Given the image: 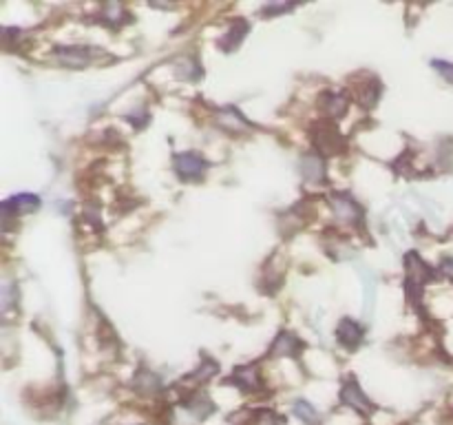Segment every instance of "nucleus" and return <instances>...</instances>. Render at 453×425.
Returning <instances> with one entry per match:
<instances>
[{
    "label": "nucleus",
    "instance_id": "13",
    "mask_svg": "<svg viewBox=\"0 0 453 425\" xmlns=\"http://www.w3.org/2000/svg\"><path fill=\"white\" fill-rule=\"evenodd\" d=\"M294 414L303 423H308V425H321V417H318L316 407H312L308 401H296L294 403Z\"/></svg>",
    "mask_w": 453,
    "mask_h": 425
},
{
    "label": "nucleus",
    "instance_id": "11",
    "mask_svg": "<svg viewBox=\"0 0 453 425\" xmlns=\"http://www.w3.org/2000/svg\"><path fill=\"white\" fill-rule=\"evenodd\" d=\"M217 122H219L228 131H237V128H246L248 126V122L239 116V111L232 109V107L222 109L219 113H217Z\"/></svg>",
    "mask_w": 453,
    "mask_h": 425
},
{
    "label": "nucleus",
    "instance_id": "14",
    "mask_svg": "<svg viewBox=\"0 0 453 425\" xmlns=\"http://www.w3.org/2000/svg\"><path fill=\"white\" fill-rule=\"evenodd\" d=\"M442 275L449 277V280H453V259H447L442 264Z\"/></svg>",
    "mask_w": 453,
    "mask_h": 425
},
{
    "label": "nucleus",
    "instance_id": "1",
    "mask_svg": "<svg viewBox=\"0 0 453 425\" xmlns=\"http://www.w3.org/2000/svg\"><path fill=\"white\" fill-rule=\"evenodd\" d=\"M405 273H407V280H405V288L411 297V304H418V297H421V292L425 288V284L433 277V273L429 270L427 264H423L421 257L416 253H409L405 257Z\"/></svg>",
    "mask_w": 453,
    "mask_h": 425
},
{
    "label": "nucleus",
    "instance_id": "5",
    "mask_svg": "<svg viewBox=\"0 0 453 425\" xmlns=\"http://www.w3.org/2000/svg\"><path fill=\"white\" fill-rule=\"evenodd\" d=\"M332 206H334V212L349 224H358L363 220L361 206L351 198H347V195H337V198H332Z\"/></svg>",
    "mask_w": 453,
    "mask_h": 425
},
{
    "label": "nucleus",
    "instance_id": "2",
    "mask_svg": "<svg viewBox=\"0 0 453 425\" xmlns=\"http://www.w3.org/2000/svg\"><path fill=\"white\" fill-rule=\"evenodd\" d=\"M341 403L351 407V410H356L361 412L363 417L367 414H372L374 412V403L369 401L365 395H363V390L358 388V383L354 379H349L343 383V390H341Z\"/></svg>",
    "mask_w": 453,
    "mask_h": 425
},
{
    "label": "nucleus",
    "instance_id": "6",
    "mask_svg": "<svg viewBox=\"0 0 453 425\" xmlns=\"http://www.w3.org/2000/svg\"><path fill=\"white\" fill-rule=\"evenodd\" d=\"M56 56L62 64H66V67H71V69L87 67L91 60L89 49H82V47H60V49H56Z\"/></svg>",
    "mask_w": 453,
    "mask_h": 425
},
{
    "label": "nucleus",
    "instance_id": "12",
    "mask_svg": "<svg viewBox=\"0 0 453 425\" xmlns=\"http://www.w3.org/2000/svg\"><path fill=\"white\" fill-rule=\"evenodd\" d=\"M347 109V100L341 93H325L323 95V111L330 118H341Z\"/></svg>",
    "mask_w": 453,
    "mask_h": 425
},
{
    "label": "nucleus",
    "instance_id": "10",
    "mask_svg": "<svg viewBox=\"0 0 453 425\" xmlns=\"http://www.w3.org/2000/svg\"><path fill=\"white\" fill-rule=\"evenodd\" d=\"M298 348H301V343H298V339H296L294 335L281 333V335L277 337V341H274V346H272V350H270V352H272L274 357H281V354L296 357Z\"/></svg>",
    "mask_w": 453,
    "mask_h": 425
},
{
    "label": "nucleus",
    "instance_id": "7",
    "mask_svg": "<svg viewBox=\"0 0 453 425\" xmlns=\"http://www.w3.org/2000/svg\"><path fill=\"white\" fill-rule=\"evenodd\" d=\"M38 206H40V200L36 195L23 193V195H16V198L7 200L3 204V210H5V215H27V212L36 210Z\"/></svg>",
    "mask_w": 453,
    "mask_h": 425
},
{
    "label": "nucleus",
    "instance_id": "4",
    "mask_svg": "<svg viewBox=\"0 0 453 425\" xmlns=\"http://www.w3.org/2000/svg\"><path fill=\"white\" fill-rule=\"evenodd\" d=\"M226 383L237 385L243 392H257L261 388V379H259V372L255 366H246V368H237L232 372V377L226 379Z\"/></svg>",
    "mask_w": 453,
    "mask_h": 425
},
{
    "label": "nucleus",
    "instance_id": "3",
    "mask_svg": "<svg viewBox=\"0 0 453 425\" xmlns=\"http://www.w3.org/2000/svg\"><path fill=\"white\" fill-rule=\"evenodd\" d=\"M175 171L181 175V179H199L206 171V160L199 153H179L175 157Z\"/></svg>",
    "mask_w": 453,
    "mask_h": 425
},
{
    "label": "nucleus",
    "instance_id": "9",
    "mask_svg": "<svg viewBox=\"0 0 453 425\" xmlns=\"http://www.w3.org/2000/svg\"><path fill=\"white\" fill-rule=\"evenodd\" d=\"M301 173L308 182H321L325 177V164L318 155H306L301 160Z\"/></svg>",
    "mask_w": 453,
    "mask_h": 425
},
{
    "label": "nucleus",
    "instance_id": "8",
    "mask_svg": "<svg viewBox=\"0 0 453 425\" xmlns=\"http://www.w3.org/2000/svg\"><path fill=\"white\" fill-rule=\"evenodd\" d=\"M337 335H339V341L343 343L345 348H356L358 343H361V339H363V330H361V325L356 323V321H351L349 317H345L341 323H339V330H337Z\"/></svg>",
    "mask_w": 453,
    "mask_h": 425
},
{
    "label": "nucleus",
    "instance_id": "15",
    "mask_svg": "<svg viewBox=\"0 0 453 425\" xmlns=\"http://www.w3.org/2000/svg\"><path fill=\"white\" fill-rule=\"evenodd\" d=\"M435 67L438 69H442L440 73H445L449 80H453V67H449V64H445V62H435Z\"/></svg>",
    "mask_w": 453,
    "mask_h": 425
}]
</instances>
